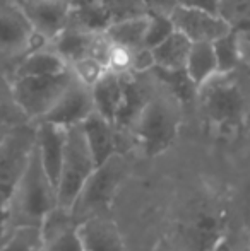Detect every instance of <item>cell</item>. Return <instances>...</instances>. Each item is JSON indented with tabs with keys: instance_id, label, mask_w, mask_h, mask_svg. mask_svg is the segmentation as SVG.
Returning <instances> with one entry per match:
<instances>
[{
	"instance_id": "1",
	"label": "cell",
	"mask_w": 250,
	"mask_h": 251,
	"mask_svg": "<svg viewBox=\"0 0 250 251\" xmlns=\"http://www.w3.org/2000/svg\"><path fill=\"white\" fill-rule=\"evenodd\" d=\"M195 101L207 125L221 135H230L245 123L250 109V91L244 77L238 75V69L218 72L199 86Z\"/></svg>"
},
{
	"instance_id": "2",
	"label": "cell",
	"mask_w": 250,
	"mask_h": 251,
	"mask_svg": "<svg viewBox=\"0 0 250 251\" xmlns=\"http://www.w3.org/2000/svg\"><path fill=\"white\" fill-rule=\"evenodd\" d=\"M55 207H57V190L41 166L36 144H34L29 162L10 195L5 214L7 232L21 226L40 227L45 215Z\"/></svg>"
},
{
	"instance_id": "3",
	"label": "cell",
	"mask_w": 250,
	"mask_h": 251,
	"mask_svg": "<svg viewBox=\"0 0 250 251\" xmlns=\"http://www.w3.org/2000/svg\"><path fill=\"white\" fill-rule=\"evenodd\" d=\"M180 108L178 101L167 91L153 93L129 133L144 155L154 157L170 149L178 135Z\"/></svg>"
},
{
	"instance_id": "4",
	"label": "cell",
	"mask_w": 250,
	"mask_h": 251,
	"mask_svg": "<svg viewBox=\"0 0 250 251\" xmlns=\"http://www.w3.org/2000/svg\"><path fill=\"white\" fill-rule=\"evenodd\" d=\"M127 173H129V164L120 152L113 154L103 164L96 166L69 208L76 222L93 215L107 214Z\"/></svg>"
},
{
	"instance_id": "5",
	"label": "cell",
	"mask_w": 250,
	"mask_h": 251,
	"mask_svg": "<svg viewBox=\"0 0 250 251\" xmlns=\"http://www.w3.org/2000/svg\"><path fill=\"white\" fill-rule=\"evenodd\" d=\"M94 168H96V162L84 137L83 126H69L60 173H58L57 185H55L58 207L70 208Z\"/></svg>"
},
{
	"instance_id": "6",
	"label": "cell",
	"mask_w": 250,
	"mask_h": 251,
	"mask_svg": "<svg viewBox=\"0 0 250 251\" xmlns=\"http://www.w3.org/2000/svg\"><path fill=\"white\" fill-rule=\"evenodd\" d=\"M72 80V72L65 70L54 75H26L10 79L12 94L29 122L41 120L57 102Z\"/></svg>"
},
{
	"instance_id": "7",
	"label": "cell",
	"mask_w": 250,
	"mask_h": 251,
	"mask_svg": "<svg viewBox=\"0 0 250 251\" xmlns=\"http://www.w3.org/2000/svg\"><path fill=\"white\" fill-rule=\"evenodd\" d=\"M43 43L47 41L38 36L28 17L12 0L0 3V58L9 74L26 53Z\"/></svg>"
},
{
	"instance_id": "8",
	"label": "cell",
	"mask_w": 250,
	"mask_h": 251,
	"mask_svg": "<svg viewBox=\"0 0 250 251\" xmlns=\"http://www.w3.org/2000/svg\"><path fill=\"white\" fill-rule=\"evenodd\" d=\"M93 111H94V100H93L91 87L79 82L72 75V80L65 87L62 96L52 106L50 111L41 120H38V122H52L55 125L69 128V126L74 125H81Z\"/></svg>"
},
{
	"instance_id": "9",
	"label": "cell",
	"mask_w": 250,
	"mask_h": 251,
	"mask_svg": "<svg viewBox=\"0 0 250 251\" xmlns=\"http://www.w3.org/2000/svg\"><path fill=\"white\" fill-rule=\"evenodd\" d=\"M175 29L187 36L192 43L216 41L231 29V24L221 14L206 12V10L190 9L177 5L170 16Z\"/></svg>"
},
{
	"instance_id": "10",
	"label": "cell",
	"mask_w": 250,
	"mask_h": 251,
	"mask_svg": "<svg viewBox=\"0 0 250 251\" xmlns=\"http://www.w3.org/2000/svg\"><path fill=\"white\" fill-rule=\"evenodd\" d=\"M43 41H52L65 27L70 0H12Z\"/></svg>"
},
{
	"instance_id": "11",
	"label": "cell",
	"mask_w": 250,
	"mask_h": 251,
	"mask_svg": "<svg viewBox=\"0 0 250 251\" xmlns=\"http://www.w3.org/2000/svg\"><path fill=\"white\" fill-rule=\"evenodd\" d=\"M83 251H124V238L117 222L107 214L93 215L77 222Z\"/></svg>"
},
{
	"instance_id": "12",
	"label": "cell",
	"mask_w": 250,
	"mask_h": 251,
	"mask_svg": "<svg viewBox=\"0 0 250 251\" xmlns=\"http://www.w3.org/2000/svg\"><path fill=\"white\" fill-rule=\"evenodd\" d=\"M140 74L122 75V102L115 116V128L122 133H130L137 116L144 109L146 102L153 96V91L146 82L139 79Z\"/></svg>"
},
{
	"instance_id": "13",
	"label": "cell",
	"mask_w": 250,
	"mask_h": 251,
	"mask_svg": "<svg viewBox=\"0 0 250 251\" xmlns=\"http://www.w3.org/2000/svg\"><path fill=\"white\" fill-rule=\"evenodd\" d=\"M36 123V152L47 175L57 185L60 173L63 151H65L67 128L55 125L52 122H34Z\"/></svg>"
},
{
	"instance_id": "14",
	"label": "cell",
	"mask_w": 250,
	"mask_h": 251,
	"mask_svg": "<svg viewBox=\"0 0 250 251\" xmlns=\"http://www.w3.org/2000/svg\"><path fill=\"white\" fill-rule=\"evenodd\" d=\"M81 126H83L84 137L87 140V146H89L96 166L103 164L107 159H110L118 152L120 132L115 128L113 123L103 118L100 113L93 111L81 123Z\"/></svg>"
},
{
	"instance_id": "15",
	"label": "cell",
	"mask_w": 250,
	"mask_h": 251,
	"mask_svg": "<svg viewBox=\"0 0 250 251\" xmlns=\"http://www.w3.org/2000/svg\"><path fill=\"white\" fill-rule=\"evenodd\" d=\"M69 70V63L54 50L50 43H43L23 56L10 70L9 79L26 75H54Z\"/></svg>"
},
{
	"instance_id": "16",
	"label": "cell",
	"mask_w": 250,
	"mask_h": 251,
	"mask_svg": "<svg viewBox=\"0 0 250 251\" xmlns=\"http://www.w3.org/2000/svg\"><path fill=\"white\" fill-rule=\"evenodd\" d=\"M192 47V41L187 36L175 29L168 38H165L156 47L149 48L154 60V67L165 70H178L185 69L187 56Z\"/></svg>"
},
{
	"instance_id": "17",
	"label": "cell",
	"mask_w": 250,
	"mask_h": 251,
	"mask_svg": "<svg viewBox=\"0 0 250 251\" xmlns=\"http://www.w3.org/2000/svg\"><path fill=\"white\" fill-rule=\"evenodd\" d=\"M94 100V111L113 123L122 102V75L110 70L91 87Z\"/></svg>"
},
{
	"instance_id": "18",
	"label": "cell",
	"mask_w": 250,
	"mask_h": 251,
	"mask_svg": "<svg viewBox=\"0 0 250 251\" xmlns=\"http://www.w3.org/2000/svg\"><path fill=\"white\" fill-rule=\"evenodd\" d=\"M154 77V82L160 84V87H163L170 96H173L178 101L180 106L192 104L197 98V84L190 79L185 69L178 70H165L153 67L149 70Z\"/></svg>"
},
{
	"instance_id": "19",
	"label": "cell",
	"mask_w": 250,
	"mask_h": 251,
	"mask_svg": "<svg viewBox=\"0 0 250 251\" xmlns=\"http://www.w3.org/2000/svg\"><path fill=\"white\" fill-rule=\"evenodd\" d=\"M147 23H149V16L142 14V16L110 23L105 27V33L113 43L130 50H139V48H146L144 40H146Z\"/></svg>"
},
{
	"instance_id": "20",
	"label": "cell",
	"mask_w": 250,
	"mask_h": 251,
	"mask_svg": "<svg viewBox=\"0 0 250 251\" xmlns=\"http://www.w3.org/2000/svg\"><path fill=\"white\" fill-rule=\"evenodd\" d=\"M185 70L190 79L197 84V87L202 86L206 80L218 74V60L214 53V45L211 41L202 43H192L185 63Z\"/></svg>"
},
{
	"instance_id": "21",
	"label": "cell",
	"mask_w": 250,
	"mask_h": 251,
	"mask_svg": "<svg viewBox=\"0 0 250 251\" xmlns=\"http://www.w3.org/2000/svg\"><path fill=\"white\" fill-rule=\"evenodd\" d=\"M192 241L195 251H213L220 245L221 222L213 210H200L192 222Z\"/></svg>"
},
{
	"instance_id": "22",
	"label": "cell",
	"mask_w": 250,
	"mask_h": 251,
	"mask_svg": "<svg viewBox=\"0 0 250 251\" xmlns=\"http://www.w3.org/2000/svg\"><path fill=\"white\" fill-rule=\"evenodd\" d=\"M26 122L29 120L26 118L12 94L9 72L5 67H0V125L16 126Z\"/></svg>"
},
{
	"instance_id": "23",
	"label": "cell",
	"mask_w": 250,
	"mask_h": 251,
	"mask_svg": "<svg viewBox=\"0 0 250 251\" xmlns=\"http://www.w3.org/2000/svg\"><path fill=\"white\" fill-rule=\"evenodd\" d=\"M43 239L36 226H21L14 227L0 241V251H41Z\"/></svg>"
},
{
	"instance_id": "24",
	"label": "cell",
	"mask_w": 250,
	"mask_h": 251,
	"mask_svg": "<svg viewBox=\"0 0 250 251\" xmlns=\"http://www.w3.org/2000/svg\"><path fill=\"white\" fill-rule=\"evenodd\" d=\"M214 53L218 60V72H231L237 70L242 60V48L240 38L237 36L233 29L228 31L224 36L213 41Z\"/></svg>"
},
{
	"instance_id": "25",
	"label": "cell",
	"mask_w": 250,
	"mask_h": 251,
	"mask_svg": "<svg viewBox=\"0 0 250 251\" xmlns=\"http://www.w3.org/2000/svg\"><path fill=\"white\" fill-rule=\"evenodd\" d=\"M69 69H70V72H72V75L76 77L79 82L86 84V86H89V87H93L94 84L105 75V72H107L105 63H101L100 60L91 55H86V56H83V58L72 62L69 65Z\"/></svg>"
},
{
	"instance_id": "26",
	"label": "cell",
	"mask_w": 250,
	"mask_h": 251,
	"mask_svg": "<svg viewBox=\"0 0 250 251\" xmlns=\"http://www.w3.org/2000/svg\"><path fill=\"white\" fill-rule=\"evenodd\" d=\"M101 7L110 23L147 14L142 0H101Z\"/></svg>"
},
{
	"instance_id": "27",
	"label": "cell",
	"mask_w": 250,
	"mask_h": 251,
	"mask_svg": "<svg viewBox=\"0 0 250 251\" xmlns=\"http://www.w3.org/2000/svg\"><path fill=\"white\" fill-rule=\"evenodd\" d=\"M147 16H149V23H147L144 45L146 48H153L158 43H161L165 38L170 36L175 31V26L170 16H160V14H147Z\"/></svg>"
},
{
	"instance_id": "28",
	"label": "cell",
	"mask_w": 250,
	"mask_h": 251,
	"mask_svg": "<svg viewBox=\"0 0 250 251\" xmlns=\"http://www.w3.org/2000/svg\"><path fill=\"white\" fill-rule=\"evenodd\" d=\"M132 62H134V50L111 41V47L107 55V62H105L107 70L118 74V75L132 74Z\"/></svg>"
},
{
	"instance_id": "29",
	"label": "cell",
	"mask_w": 250,
	"mask_h": 251,
	"mask_svg": "<svg viewBox=\"0 0 250 251\" xmlns=\"http://www.w3.org/2000/svg\"><path fill=\"white\" fill-rule=\"evenodd\" d=\"M220 14L230 24L240 19H250V0H221Z\"/></svg>"
},
{
	"instance_id": "30",
	"label": "cell",
	"mask_w": 250,
	"mask_h": 251,
	"mask_svg": "<svg viewBox=\"0 0 250 251\" xmlns=\"http://www.w3.org/2000/svg\"><path fill=\"white\" fill-rule=\"evenodd\" d=\"M147 14H160V16H171L178 0H142Z\"/></svg>"
},
{
	"instance_id": "31",
	"label": "cell",
	"mask_w": 250,
	"mask_h": 251,
	"mask_svg": "<svg viewBox=\"0 0 250 251\" xmlns=\"http://www.w3.org/2000/svg\"><path fill=\"white\" fill-rule=\"evenodd\" d=\"M178 5L190 7V9L206 10V12L220 14L221 0H178Z\"/></svg>"
},
{
	"instance_id": "32",
	"label": "cell",
	"mask_w": 250,
	"mask_h": 251,
	"mask_svg": "<svg viewBox=\"0 0 250 251\" xmlns=\"http://www.w3.org/2000/svg\"><path fill=\"white\" fill-rule=\"evenodd\" d=\"M240 48H242V58L250 60V43H242L240 41Z\"/></svg>"
},
{
	"instance_id": "33",
	"label": "cell",
	"mask_w": 250,
	"mask_h": 251,
	"mask_svg": "<svg viewBox=\"0 0 250 251\" xmlns=\"http://www.w3.org/2000/svg\"><path fill=\"white\" fill-rule=\"evenodd\" d=\"M12 128V126H5V125H0V142L3 140V137L7 135V132Z\"/></svg>"
},
{
	"instance_id": "34",
	"label": "cell",
	"mask_w": 250,
	"mask_h": 251,
	"mask_svg": "<svg viewBox=\"0 0 250 251\" xmlns=\"http://www.w3.org/2000/svg\"><path fill=\"white\" fill-rule=\"evenodd\" d=\"M0 67H3V62H2V58H0ZM7 72H9V70H7Z\"/></svg>"
},
{
	"instance_id": "35",
	"label": "cell",
	"mask_w": 250,
	"mask_h": 251,
	"mask_svg": "<svg viewBox=\"0 0 250 251\" xmlns=\"http://www.w3.org/2000/svg\"><path fill=\"white\" fill-rule=\"evenodd\" d=\"M5 2H9V0H0V3H5Z\"/></svg>"
},
{
	"instance_id": "36",
	"label": "cell",
	"mask_w": 250,
	"mask_h": 251,
	"mask_svg": "<svg viewBox=\"0 0 250 251\" xmlns=\"http://www.w3.org/2000/svg\"><path fill=\"white\" fill-rule=\"evenodd\" d=\"M41 251H43V250H41Z\"/></svg>"
}]
</instances>
